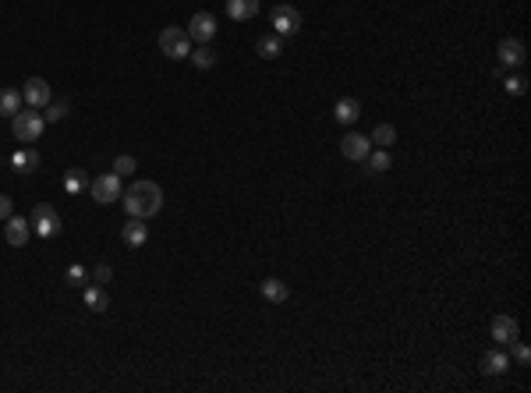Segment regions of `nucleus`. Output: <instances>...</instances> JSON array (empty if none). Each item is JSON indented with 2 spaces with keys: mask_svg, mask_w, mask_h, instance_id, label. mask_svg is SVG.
I'll list each match as a JSON object with an SVG mask.
<instances>
[{
  "mask_svg": "<svg viewBox=\"0 0 531 393\" xmlns=\"http://www.w3.org/2000/svg\"><path fill=\"white\" fill-rule=\"evenodd\" d=\"M372 142H376L379 149H390V145L397 142V128H393V124H379L376 131H372Z\"/></svg>",
  "mask_w": 531,
  "mask_h": 393,
  "instance_id": "obj_23",
  "label": "nucleus"
},
{
  "mask_svg": "<svg viewBox=\"0 0 531 393\" xmlns=\"http://www.w3.org/2000/svg\"><path fill=\"white\" fill-rule=\"evenodd\" d=\"M82 185H85V181H82V171H78V166H71L68 178H64V188H68V192H82Z\"/></svg>",
  "mask_w": 531,
  "mask_h": 393,
  "instance_id": "obj_27",
  "label": "nucleus"
},
{
  "mask_svg": "<svg viewBox=\"0 0 531 393\" xmlns=\"http://www.w3.org/2000/svg\"><path fill=\"white\" fill-rule=\"evenodd\" d=\"M121 238H124V245L128 248H142L145 241H149V227H145V220H138V216H131L124 227H121Z\"/></svg>",
  "mask_w": 531,
  "mask_h": 393,
  "instance_id": "obj_12",
  "label": "nucleus"
},
{
  "mask_svg": "<svg viewBox=\"0 0 531 393\" xmlns=\"http://www.w3.org/2000/svg\"><path fill=\"white\" fill-rule=\"evenodd\" d=\"M500 64H503V68L524 64V43H521V39H503V43H500Z\"/></svg>",
  "mask_w": 531,
  "mask_h": 393,
  "instance_id": "obj_14",
  "label": "nucleus"
},
{
  "mask_svg": "<svg viewBox=\"0 0 531 393\" xmlns=\"http://www.w3.org/2000/svg\"><path fill=\"white\" fill-rule=\"evenodd\" d=\"M92 276H96V284H110L114 269H110V266H96V273H92Z\"/></svg>",
  "mask_w": 531,
  "mask_h": 393,
  "instance_id": "obj_30",
  "label": "nucleus"
},
{
  "mask_svg": "<svg viewBox=\"0 0 531 393\" xmlns=\"http://www.w3.org/2000/svg\"><path fill=\"white\" fill-rule=\"evenodd\" d=\"M340 152H344L347 159L361 163V159L372 152V138H368V135H358V131H351V135H344V138H340Z\"/></svg>",
  "mask_w": 531,
  "mask_h": 393,
  "instance_id": "obj_10",
  "label": "nucleus"
},
{
  "mask_svg": "<svg viewBox=\"0 0 531 393\" xmlns=\"http://www.w3.org/2000/svg\"><path fill=\"white\" fill-rule=\"evenodd\" d=\"M507 369H510V358H507L500 348H496V351H486V355H482V372H486V376H503Z\"/></svg>",
  "mask_w": 531,
  "mask_h": 393,
  "instance_id": "obj_18",
  "label": "nucleus"
},
{
  "mask_svg": "<svg viewBox=\"0 0 531 393\" xmlns=\"http://www.w3.org/2000/svg\"><path fill=\"white\" fill-rule=\"evenodd\" d=\"M188 61H191L195 68L209 71V68H217V61H220V57H217V50H212L209 43H198V46H195V50L188 53Z\"/></svg>",
  "mask_w": 531,
  "mask_h": 393,
  "instance_id": "obj_17",
  "label": "nucleus"
},
{
  "mask_svg": "<svg viewBox=\"0 0 531 393\" xmlns=\"http://www.w3.org/2000/svg\"><path fill=\"white\" fill-rule=\"evenodd\" d=\"M503 89H507L510 96H524V89H528V82H524V78H517V75H510V78L503 82Z\"/></svg>",
  "mask_w": 531,
  "mask_h": 393,
  "instance_id": "obj_28",
  "label": "nucleus"
},
{
  "mask_svg": "<svg viewBox=\"0 0 531 393\" xmlns=\"http://www.w3.org/2000/svg\"><path fill=\"white\" fill-rule=\"evenodd\" d=\"M333 117H337L340 124H354V121L361 117V103H358L354 96H344V99H337V106H333Z\"/></svg>",
  "mask_w": 531,
  "mask_h": 393,
  "instance_id": "obj_15",
  "label": "nucleus"
},
{
  "mask_svg": "<svg viewBox=\"0 0 531 393\" xmlns=\"http://www.w3.org/2000/svg\"><path fill=\"white\" fill-rule=\"evenodd\" d=\"M43 110H46L43 121H61V117H68V99H50Z\"/></svg>",
  "mask_w": 531,
  "mask_h": 393,
  "instance_id": "obj_24",
  "label": "nucleus"
},
{
  "mask_svg": "<svg viewBox=\"0 0 531 393\" xmlns=\"http://www.w3.org/2000/svg\"><path fill=\"white\" fill-rule=\"evenodd\" d=\"M255 50H259V57L273 61V57H280V53H284V39H280L277 32H270V36H262V39L255 43Z\"/></svg>",
  "mask_w": 531,
  "mask_h": 393,
  "instance_id": "obj_19",
  "label": "nucleus"
},
{
  "mask_svg": "<svg viewBox=\"0 0 531 393\" xmlns=\"http://www.w3.org/2000/svg\"><path fill=\"white\" fill-rule=\"evenodd\" d=\"M159 50H163V57H170V61H188V53H191V36H188V29L167 25L163 32H159Z\"/></svg>",
  "mask_w": 531,
  "mask_h": 393,
  "instance_id": "obj_2",
  "label": "nucleus"
},
{
  "mask_svg": "<svg viewBox=\"0 0 531 393\" xmlns=\"http://www.w3.org/2000/svg\"><path fill=\"white\" fill-rule=\"evenodd\" d=\"M11 213H15V202H11L8 195H0V220H8Z\"/></svg>",
  "mask_w": 531,
  "mask_h": 393,
  "instance_id": "obj_31",
  "label": "nucleus"
},
{
  "mask_svg": "<svg viewBox=\"0 0 531 393\" xmlns=\"http://www.w3.org/2000/svg\"><path fill=\"white\" fill-rule=\"evenodd\" d=\"M121 199H124V209L131 216H138V220H149V216H156L159 209H163V188H159L156 181H135Z\"/></svg>",
  "mask_w": 531,
  "mask_h": 393,
  "instance_id": "obj_1",
  "label": "nucleus"
},
{
  "mask_svg": "<svg viewBox=\"0 0 531 393\" xmlns=\"http://www.w3.org/2000/svg\"><path fill=\"white\" fill-rule=\"evenodd\" d=\"M270 22H273V32H277L280 39H287V36H294V32L301 29V15H298V8H291V4H277V8L270 11Z\"/></svg>",
  "mask_w": 531,
  "mask_h": 393,
  "instance_id": "obj_6",
  "label": "nucleus"
},
{
  "mask_svg": "<svg viewBox=\"0 0 531 393\" xmlns=\"http://www.w3.org/2000/svg\"><path fill=\"white\" fill-rule=\"evenodd\" d=\"M489 333H493V341H496L500 348H507V344L517 341V319H514V315H496L493 326H489Z\"/></svg>",
  "mask_w": 531,
  "mask_h": 393,
  "instance_id": "obj_11",
  "label": "nucleus"
},
{
  "mask_svg": "<svg viewBox=\"0 0 531 393\" xmlns=\"http://www.w3.org/2000/svg\"><path fill=\"white\" fill-rule=\"evenodd\" d=\"M43 128H46V121H43V114H36L32 106H29V110H18V114L11 117V131H15L18 142H36V138L43 135Z\"/></svg>",
  "mask_w": 531,
  "mask_h": 393,
  "instance_id": "obj_3",
  "label": "nucleus"
},
{
  "mask_svg": "<svg viewBox=\"0 0 531 393\" xmlns=\"http://www.w3.org/2000/svg\"><path fill=\"white\" fill-rule=\"evenodd\" d=\"M135 166H138L135 156H117V159H114V174H117V178H128V174H135Z\"/></svg>",
  "mask_w": 531,
  "mask_h": 393,
  "instance_id": "obj_25",
  "label": "nucleus"
},
{
  "mask_svg": "<svg viewBox=\"0 0 531 393\" xmlns=\"http://www.w3.org/2000/svg\"><path fill=\"white\" fill-rule=\"evenodd\" d=\"M188 36H191V43H212V36H217V18L209 11H195L191 22H188Z\"/></svg>",
  "mask_w": 531,
  "mask_h": 393,
  "instance_id": "obj_7",
  "label": "nucleus"
},
{
  "mask_svg": "<svg viewBox=\"0 0 531 393\" xmlns=\"http://www.w3.org/2000/svg\"><path fill=\"white\" fill-rule=\"evenodd\" d=\"M29 234H32V223H29L25 216H15V213H11V216L4 220V238H8L11 248H22V245L29 241Z\"/></svg>",
  "mask_w": 531,
  "mask_h": 393,
  "instance_id": "obj_8",
  "label": "nucleus"
},
{
  "mask_svg": "<svg viewBox=\"0 0 531 393\" xmlns=\"http://www.w3.org/2000/svg\"><path fill=\"white\" fill-rule=\"evenodd\" d=\"M22 99H25L32 110L46 106V103L53 99V92H50V82H46V78H29V82H25V89H22Z\"/></svg>",
  "mask_w": 531,
  "mask_h": 393,
  "instance_id": "obj_9",
  "label": "nucleus"
},
{
  "mask_svg": "<svg viewBox=\"0 0 531 393\" xmlns=\"http://www.w3.org/2000/svg\"><path fill=\"white\" fill-rule=\"evenodd\" d=\"M365 163H368V174H383V171H390L393 156H390V149H379V152H368Z\"/></svg>",
  "mask_w": 531,
  "mask_h": 393,
  "instance_id": "obj_22",
  "label": "nucleus"
},
{
  "mask_svg": "<svg viewBox=\"0 0 531 393\" xmlns=\"http://www.w3.org/2000/svg\"><path fill=\"white\" fill-rule=\"evenodd\" d=\"M15 166H25V171H36V166H39V152H36V149H25V152H18V156H15Z\"/></svg>",
  "mask_w": 531,
  "mask_h": 393,
  "instance_id": "obj_26",
  "label": "nucleus"
},
{
  "mask_svg": "<svg viewBox=\"0 0 531 393\" xmlns=\"http://www.w3.org/2000/svg\"><path fill=\"white\" fill-rule=\"evenodd\" d=\"M89 192H92V199H96L99 206H110V202H117V199L124 195V188H121V178H117L114 171H110V174H99V178H92Z\"/></svg>",
  "mask_w": 531,
  "mask_h": 393,
  "instance_id": "obj_5",
  "label": "nucleus"
},
{
  "mask_svg": "<svg viewBox=\"0 0 531 393\" xmlns=\"http://www.w3.org/2000/svg\"><path fill=\"white\" fill-rule=\"evenodd\" d=\"M32 234H39V238H57L61 234V216H57V209H53L50 202H39L36 209H32Z\"/></svg>",
  "mask_w": 531,
  "mask_h": 393,
  "instance_id": "obj_4",
  "label": "nucleus"
},
{
  "mask_svg": "<svg viewBox=\"0 0 531 393\" xmlns=\"http://www.w3.org/2000/svg\"><path fill=\"white\" fill-rule=\"evenodd\" d=\"M82 280H85V269H82V266H71V269H68V284H82Z\"/></svg>",
  "mask_w": 531,
  "mask_h": 393,
  "instance_id": "obj_32",
  "label": "nucleus"
},
{
  "mask_svg": "<svg viewBox=\"0 0 531 393\" xmlns=\"http://www.w3.org/2000/svg\"><path fill=\"white\" fill-rule=\"evenodd\" d=\"M259 15V0H227V18L234 22H248Z\"/></svg>",
  "mask_w": 531,
  "mask_h": 393,
  "instance_id": "obj_16",
  "label": "nucleus"
},
{
  "mask_svg": "<svg viewBox=\"0 0 531 393\" xmlns=\"http://www.w3.org/2000/svg\"><path fill=\"white\" fill-rule=\"evenodd\" d=\"M510 348H514V358H517L521 365H528V362H531V351H528V344H521V341H514Z\"/></svg>",
  "mask_w": 531,
  "mask_h": 393,
  "instance_id": "obj_29",
  "label": "nucleus"
},
{
  "mask_svg": "<svg viewBox=\"0 0 531 393\" xmlns=\"http://www.w3.org/2000/svg\"><path fill=\"white\" fill-rule=\"evenodd\" d=\"M259 291H262V298H266V301H273V305H284V301L291 298V287L284 284L280 276H266L262 284H259Z\"/></svg>",
  "mask_w": 531,
  "mask_h": 393,
  "instance_id": "obj_13",
  "label": "nucleus"
},
{
  "mask_svg": "<svg viewBox=\"0 0 531 393\" xmlns=\"http://www.w3.org/2000/svg\"><path fill=\"white\" fill-rule=\"evenodd\" d=\"M22 89H0V114L4 117H15L18 110H22Z\"/></svg>",
  "mask_w": 531,
  "mask_h": 393,
  "instance_id": "obj_20",
  "label": "nucleus"
},
{
  "mask_svg": "<svg viewBox=\"0 0 531 393\" xmlns=\"http://www.w3.org/2000/svg\"><path fill=\"white\" fill-rule=\"evenodd\" d=\"M82 301H85V308H92V312H106V305H110V294H106L103 287H85Z\"/></svg>",
  "mask_w": 531,
  "mask_h": 393,
  "instance_id": "obj_21",
  "label": "nucleus"
}]
</instances>
